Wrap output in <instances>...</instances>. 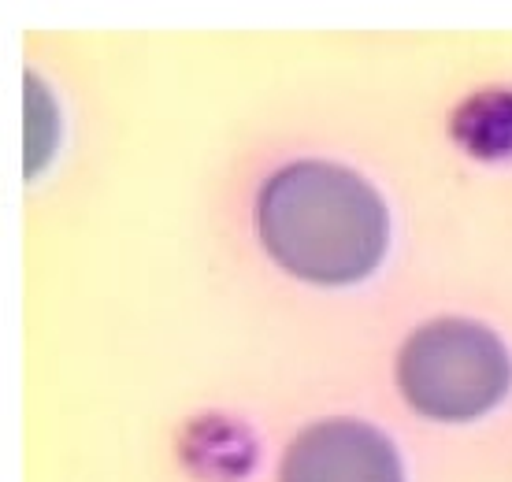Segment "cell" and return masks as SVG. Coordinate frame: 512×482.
I'll return each instance as SVG.
<instances>
[{
  "mask_svg": "<svg viewBox=\"0 0 512 482\" xmlns=\"http://www.w3.org/2000/svg\"><path fill=\"white\" fill-rule=\"evenodd\" d=\"M397 386L420 416L464 423L490 412L512 386V356L472 319H431L397 353Z\"/></svg>",
  "mask_w": 512,
  "mask_h": 482,
  "instance_id": "obj_2",
  "label": "cell"
},
{
  "mask_svg": "<svg viewBox=\"0 0 512 482\" xmlns=\"http://www.w3.org/2000/svg\"><path fill=\"white\" fill-rule=\"evenodd\" d=\"M256 230L290 275L349 286L368 279L383 260L390 212L357 171L327 160H294L264 182Z\"/></svg>",
  "mask_w": 512,
  "mask_h": 482,
  "instance_id": "obj_1",
  "label": "cell"
},
{
  "mask_svg": "<svg viewBox=\"0 0 512 482\" xmlns=\"http://www.w3.org/2000/svg\"><path fill=\"white\" fill-rule=\"evenodd\" d=\"M279 482H405V475L383 431L360 419H323L290 442Z\"/></svg>",
  "mask_w": 512,
  "mask_h": 482,
  "instance_id": "obj_3",
  "label": "cell"
}]
</instances>
